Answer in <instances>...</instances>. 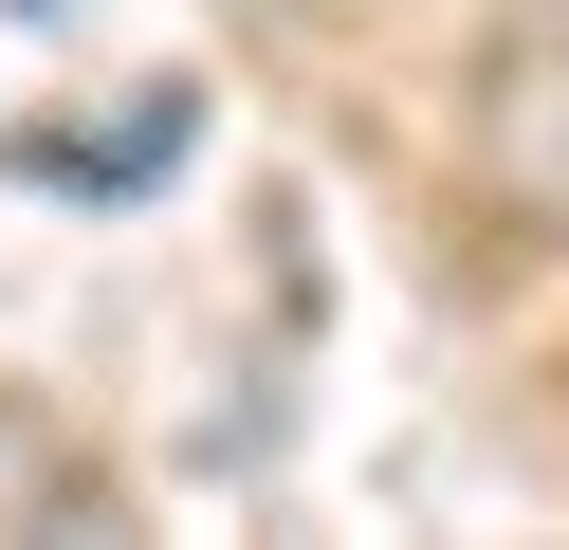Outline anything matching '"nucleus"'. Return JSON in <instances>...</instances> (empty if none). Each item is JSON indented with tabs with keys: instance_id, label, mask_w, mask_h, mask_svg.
I'll return each instance as SVG.
<instances>
[{
	"instance_id": "1",
	"label": "nucleus",
	"mask_w": 569,
	"mask_h": 550,
	"mask_svg": "<svg viewBox=\"0 0 569 550\" xmlns=\"http://www.w3.org/2000/svg\"><path fill=\"white\" fill-rule=\"evenodd\" d=\"M496 147H515L532 202H569V0H532L515 56H496Z\"/></svg>"
}]
</instances>
